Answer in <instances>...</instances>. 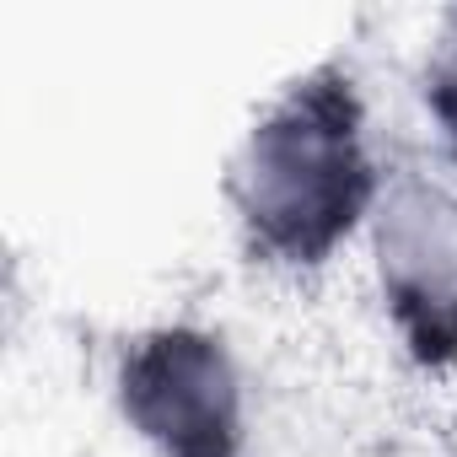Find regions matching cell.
<instances>
[{
    "label": "cell",
    "instance_id": "3",
    "mask_svg": "<svg viewBox=\"0 0 457 457\" xmlns=\"http://www.w3.org/2000/svg\"><path fill=\"white\" fill-rule=\"evenodd\" d=\"M371 270L403 350L441 371L457 361V188L430 172H393L371 204Z\"/></svg>",
    "mask_w": 457,
    "mask_h": 457
},
{
    "label": "cell",
    "instance_id": "1",
    "mask_svg": "<svg viewBox=\"0 0 457 457\" xmlns=\"http://www.w3.org/2000/svg\"><path fill=\"white\" fill-rule=\"evenodd\" d=\"M382 194L366 113L339 71L291 81L243 135L226 167V199L253 253L275 264H323Z\"/></svg>",
    "mask_w": 457,
    "mask_h": 457
},
{
    "label": "cell",
    "instance_id": "2",
    "mask_svg": "<svg viewBox=\"0 0 457 457\" xmlns=\"http://www.w3.org/2000/svg\"><path fill=\"white\" fill-rule=\"evenodd\" d=\"M119 414L156 457H243V371L210 328H151L119 361Z\"/></svg>",
    "mask_w": 457,
    "mask_h": 457
},
{
    "label": "cell",
    "instance_id": "4",
    "mask_svg": "<svg viewBox=\"0 0 457 457\" xmlns=\"http://www.w3.org/2000/svg\"><path fill=\"white\" fill-rule=\"evenodd\" d=\"M425 103L441 119L446 135H457V12L441 22L430 54H425Z\"/></svg>",
    "mask_w": 457,
    "mask_h": 457
}]
</instances>
